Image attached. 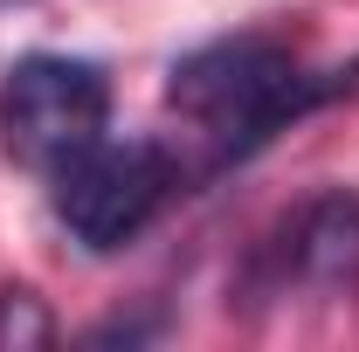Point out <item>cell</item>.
Returning a JSON list of instances; mask_svg holds the SVG:
<instances>
[{
    "instance_id": "obj_1",
    "label": "cell",
    "mask_w": 359,
    "mask_h": 352,
    "mask_svg": "<svg viewBox=\"0 0 359 352\" xmlns=\"http://www.w3.org/2000/svg\"><path fill=\"white\" fill-rule=\"evenodd\" d=\"M346 83H353V69L346 76H304L290 62V48L263 42V35H235V42H208L187 62H173L166 104L208 132L215 159H242L276 125H290L297 111L339 97Z\"/></svg>"
},
{
    "instance_id": "obj_2",
    "label": "cell",
    "mask_w": 359,
    "mask_h": 352,
    "mask_svg": "<svg viewBox=\"0 0 359 352\" xmlns=\"http://www.w3.org/2000/svg\"><path fill=\"white\" fill-rule=\"evenodd\" d=\"M111 83L83 55H21L0 83V145L21 166L55 173L69 152L104 138Z\"/></svg>"
},
{
    "instance_id": "obj_3",
    "label": "cell",
    "mask_w": 359,
    "mask_h": 352,
    "mask_svg": "<svg viewBox=\"0 0 359 352\" xmlns=\"http://www.w3.org/2000/svg\"><path fill=\"white\" fill-rule=\"evenodd\" d=\"M173 194V159L152 138H97L83 152H69L55 166V221L83 242V249H118L132 242L145 221L159 215V201Z\"/></svg>"
},
{
    "instance_id": "obj_4",
    "label": "cell",
    "mask_w": 359,
    "mask_h": 352,
    "mask_svg": "<svg viewBox=\"0 0 359 352\" xmlns=\"http://www.w3.org/2000/svg\"><path fill=\"white\" fill-rule=\"evenodd\" d=\"M290 269L304 283H353L359 276V201L325 194L290 228Z\"/></svg>"
},
{
    "instance_id": "obj_5",
    "label": "cell",
    "mask_w": 359,
    "mask_h": 352,
    "mask_svg": "<svg viewBox=\"0 0 359 352\" xmlns=\"http://www.w3.org/2000/svg\"><path fill=\"white\" fill-rule=\"evenodd\" d=\"M55 325L35 290H0V346H48Z\"/></svg>"
}]
</instances>
